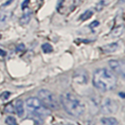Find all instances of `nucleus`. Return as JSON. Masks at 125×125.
<instances>
[{
    "instance_id": "nucleus-28",
    "label": "nucleus",
    "mask_w": 125,
    "mask_h": 125,
    "mask_svg": "<svg viewBox=\"0 0 125 125\" xmlns=\"http://www.w3.org/2000/svg\"></svg>"
},
{
    "instance_id": "nucleus-24",
    "label": "nucleus",
    "mask_w": 125,
    "mask_h": 125,
    "mask_svg": "<svg viewBox=\"0 0 125 125\" xmlns=\"http://www.w3.org/2000/svg\"><path fill=\"white\" fill-rule=\"evenodd\" d=\"M14 1V0H8L7 2H6L5 3L3 4L2 5V6H9V5H10V4L13 2Z\"/></svg>"
},
{
    "instance_id": "nucleus-19",
    "label": "nucleus",
    "mask_w": 125,
    "mask_h": 125,
    "mask_svg": "<svg viewBox=\"0 0 125 125\" xmlns=\"http://www.w3.org/2000/svg\"><path fill=\"white\" fill-rule=\"evenodd\" d=\"M10 92H4L1 94V95H0V98L2 99V100H6L8 98L10 97Z\"/></svg>"
},
{
    "instance_id": "nucleus-14",
    "label": "nucleus",
    "mask_w": 125,
    "mask_h": 125,
    "mask_svg": "<svg viewBox=\"0 0 125 125\" xmlns=\"http://www.w3.org/2000/svg\"><path fill=\"white\" fill-rule=\"evenodd\" d=\"M123 33H124V26L121 25V26H119V27H116V28L113 29L112 31L111 35L113 38H117V37L121 36Z\"/></svg>"
},
{
    "instance_id": "nucleus-7",
    "label": "nucleus",
    "mask_w": 125,
    "mask_h": 125,
    "mask_svg": "<svg viewBox=\"0 0 125 125\" xmlns=\"http://www.w3.org/2000/svg\"><path fill=\"white\" fill-rule=\"evenodd\" d=\"M73 80L77 84H85L88 81V73L83 69H79L74 71L73 75Z\"/></svg>"
},
{
    "instance_id": "nucleus-15",
    "label": "nucleus",
    "mask_w": 125,
    "mask_h": 125,
    "mask_svg": "<svg viewBox=\"0 0 125 125\" xmlns=\"http://www.w3.org/2000/svg\"><path fill=\"white\" fill-rule=\"evenodd\" d=\"M93 11L92 10H87L85 12H84L81 15L80 17V20L82 21H87V20L90 19L93 15Z\"/></svg>"
},
{
    "instance_id": "nucleus-11",
    "label": "nucleus",
    "mask_w": 125,
    "mask_h": 125,
    "mask_svg": "<svg viewBox=\"0 0 125 125\" xmlns=\"http://www.w3.org/2000/svg\"><path fill=\"white\" fill-rule=\"evenodd\" d=\"M31 19V11H27L25 13H23L21 17L20 18V23L21 25H27Z\"/></svg>"
},
{
    "instance_id": "nucleus-27",
    "label": "nucleus",
    "mask_w": 125,
    "mask_h": 125,
    "mask_svg": "<svg viewBox=\"0 0 125 125\" xmlns=\"http://www.w3.org/2000/svg\"><path fill=\"white\" fill-rule=\"evenodd\" d=\"M0 37H1V36H0Z\"/></svg>"
},
{
    "instance_id": "nucleus-1",
    "label": "nucleus",
    "mask_w": 125,
    "mask_h": 125,
    "mask_svg": "<svg viewBox=\"0 0 125 125\" xmlns=\"http://www.w3.org/2000/svg\"><path fill=\"white\" fill-rule=\"evenodd\" d=\"M92 83L99 91L109 92L116 88L117 78L111 70L106 68H100L94 72Z\"/></svg>"
},
{
    "instance_id": "nucleus-23",
    "label": "nucleus",
    "mask_w": 125,
    "mask_h": 125,
    "mask_svg": "<svg viewBox=\"0 0 125 125\" xmlns=\"http://www.w3.org/2000/svg\"><path fill=\"white\" fill-rule=\"evenodd\" d=\"M64 0H58V2H57V10H60V7L62 6V3H63Z\"/></svg>"
},
{
    "instance_id": "nucleus-8",
    "label": "nucleus",
    "mask_w": 125,
    "mask_h": 125,
    "mask_svg": "<svg viewBox=\"0 0 125 125\" xmlns=\"http://www.w3.org/2000/svg\"><path fill=\"white\" fill-rule=\"evenodd\" d=\"M119 49H120V44L118 42L110 43V44H107V45L101 47L102 52L104 53H106V54L115 52L117 50H119Z\"/></svg>"
},
{
    "instance_id": "nucleus-21",
    "label": "nucleus",
    "mask_w": 125,
    "mask_h": 125,
    "mask_svg": "<svg viewBox=\"0 0 125 125\" xmlns=\"http://www.w3.org/2000/svg\"><path fill=\"white\" fill-rule=\"evenodd\" d=\"M30 2V0H24L23 2H22V5H21V9L22 10H25L26 8L28 6V4Z\"/></svg>"
},
{
    "instance_id": "nucleus-18",
    "label": "nucleus",
    "mask_w": 125,
    "mask_h": 125,
    "mask_svg": "<svg viewBox=\"0 0 125 125\" xmlns=\"http://www.w3.org/2000/svg\"><path fill=\"white\" fill-rule=\"evenodd\" d=\"M5 110L6 112H7L8 113H13L14 112V108H13V105H12L11 103H9L6 105L5 107Z\"/></svg>"
},
{
    "instance_id": "nucleus-4",
    "label": "nucleus",
    "mask_w": 125,
    "mask_h": 125,
    "mask_svg": "<svg viewBox=\"0 0 125 125\" xmlns=\"http://www.w3.org/2000/svg\"><path fill=\"white\" fill-rule=\"evenodd\" d=\"M26 105L27 109L31 113H35L38 115H48L49 109L46 108L42 103L40 99L37 97H30L26 100Z\"/></svg>"
},
{
    "instance_id": "nucleus-17",
    "label": "nucleus",
    "mask_w": 125,
    "mask_h": 125,
    "mask_svg": "<svg viewBox=\"0 0 125 125\" xmlns=\"http://www.w3.org/2000/svg\"><path fill=\"white\" fill-rule=\"evenodd\" d=\"M5 122L7 125H17V120H16L13 116H11L6 117L5 120Z\"/></svg>"
},
{
    "instance_id": "nucleus-5",
    "label": "nucleus",
    "mask_w": 125,
    "mask_h": 125,
    "mask_svg": "<svg viewBox=\"0 0 125 125\" xmlns=\"http://www.w3.org/2000/svg\"><path fill=\"white\" fill-rule=\"evenodd\" d=\"M101 110L104 114L116 113V111L118 110V104H117V103L115 100L109 99V98H105L102 102Z\"/></svg>"
},
{
    "instance_id": "nucleus-2",
    "label": "nucleus",
    "mask_w": 125,
    "mask_h": 125,
    "mask_svg": "<svg viewBox=\"0 0 125 125\" xmlns=\"http://www.w3.org/2000/svg\"><path fill=\"white\" fill-rule=\"evenodd\" d=\"M60 101L66 112L73 116H80L85 110L84 103L79 98L70 92L62 93L60 95Z\"/></svg>"
},
{
    "instance_id": "nucleus-16",
    "label": "nucleus",
    "mask_w": 125,
    "mask_h": 125,
    "mask_svg": "<svg viewBox=\"0 0 125 125\" xmlns=\"http://www.w3.org/2000/svg\"><path fill=\"white\" fill-rule=\"evenodd\" d=\"M42 49L43 52H44V53H46V54L52 52L53 51L52 46L50 44H49V43H45V44H43L42 45Z\"/></svg>"
},
{
    "instance_id": "nucleus-9",
    "label": "nucleus",
    "mask_w": 125,
    "mask_h": 125,
    "mask_svg": "<svg viewBox=\"0 0 125 125\" xmlns=\"http://www.w3.org/2000/svg\"><path fill=\"white\" fill-rule=\"evenodd\" d=\"M10 18V12H4L2 14H0V29L4 28L6 26Z\"/></svg>"
},
{
    "instance_id": "nucleus-13",
    "label": "nucleus",
    "mask_w": 125,
    "mask_h": 125,
    "mask_svg": "<svg viewBox=\"0 0 125 125\" xmlns=\"http://www.w3.org/2000/svg\"><path fill=\"white\" fill-rule=\"evenodd\" d=\"M108 3H109V0H99L96 3L95 9L97 12H100L108 5Z\"/></svg>"
},
{
    "instance_id": "nucleus-20",
    "label": "nucleus",
    "mask_w": 125,
    "mask_h": 125,
    "mask_svg": "<svg viewBox=\"0 0 125 125\" xmlns=\"http://www.w3.org/2000/svg\"><path fill=\"white\" fill-rule=\"evenodd\" d=\"M99 23H100L98 21H93V22H92L91 23H90L89 27H90V28H95V27H98L99 25Z\"/></svg>"
},
{
    "instance_id": "nucleus-10",
    "label": "nucleus",
    "mask_w": 125,
    "mask_h": 125,
    "mask_svg": "<svg viewBox=\"0 0 125 125\" xmlns=\"http://www.w3.org/2000/svg\"><path fill=\"white\" fill-rule=\"evenodd\" d=\"M15 110L18 116H22L24 113V107H23V102L21 99H19L16 102Z\"/></svg>"
},
{
    "instance_id": "nucleus-26",
    "label": "nucleus",
    "mask_w": 125,
    "mask_h": 125,
    "mask_svg": "<svg viewBox=\"0 0 125 125\" xmlns=\"http://www.w3.org/2000/svg\"><path fill=\"white\" fill-rule=\"evenodd\" d=\"M66 125H72V124H66Z\"/></svg>"
},
{
    "instance_id": "nucleus-25",
    "label": "nucleus",
    "mask_w": 125,
    "mask_h": 125,
    "mask_svg": "<svg viewBox=\"0 0 125 125\" xmlns=\"http://www.w3.org/2000/svg\"><path fill=\"white\" fill-rule=\"evenodd\" d=\"M6 55V52H5L4 50H2V49H0V56H5Z\"/></svg>"
},
{
    "instance_id": "nucleus-22",
    "label": "nucleus",
    "mask_w": 125,
    "mask_h": 125,
    "mask_svg": "<svg viewBox=\"0 0 125 125\" xmlns=\"http://www.w3.org/2000/svg\"><path fill=\"white\" fill-rule=\"evenodd\" d=\"M25 49V46L24 45H23V44H21V45H19L17 46V52H22V51H23Z\"/></svg>"
},
{
    "instance_id": "nucleus-3",
    "label": "nucleus",
    "mask_w": 125,
    "mask_h": 125,
    "mask_svg": "<svg viewBox=\"0 0 125 125\" xmlns=\"http://www.w3.org/2000/svg\"><path fill=\"white\" fill-rule=\"evenodd\" d=\"M38 98L46 108L51 109H57L59 108V103L56 96L52 92L47 89H42L38 92Z\"/></svg>"
},
{
    "instance_id": "nucleus-12",
    "label": "nucleus",
    "mask_w": 125,
    "mask_h": 125,
    "mask_svg": "<svg viewBox=\"0 0 125 125\" xmlns=\"http://www.w3.org/2000/svg\"><path fill=\"white\" fill-rule=\"evenodd\" d=\"M101 122L103 125H118L119 122L114 117H103L101 120Z\"/></svg>"
},
{
    "instance_id": "nucleus-6",
    "label": "nucleus",
    "mask_w": 125,
    "mask_h": 125,
    "mask_svg": "<svg viewBox=\"0 0 125 125\" xmlns=\"http://www.w3.org/2000/svg\"><path fill=\"white\" fill-rule=\"evenodd\" d=\"M109 66L113 72L124 77L125 72V64L123 60H111L109 61Z\"/></svg>"
}]
</instances>
